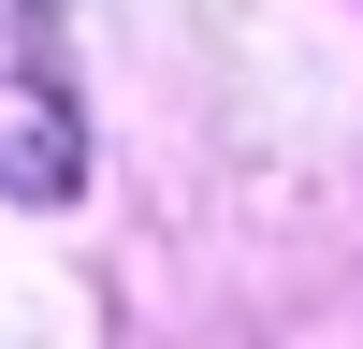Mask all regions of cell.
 <instances>
[{
  "label": "cell",
  "mask_w": 363,
  "mask_h": 349,
  "mask_svg": "<svg viewBox=\"0 0 363 349\" xmlns=\"http://www.w3.org/2000/svg\"><path fill=\"white\" fill-rule=\"evenodd\" d=\"M0 189L15 204L73 189V73H58L44 0H0Z\"/></svg>",
  "instance_id": "1"
}]
</instances>
